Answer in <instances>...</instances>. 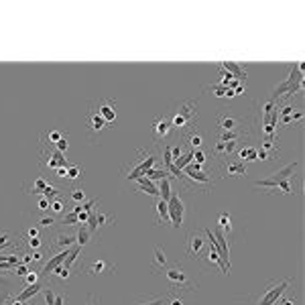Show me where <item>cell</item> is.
Listing matches in <instances>:
<instances>
[{
  "instance_id": "46",
  "label": "cell",
  "mask_w": 305,
  "mask_h": 305,
  "mask_svg": "<svg viewBox=\"0 0 305 305\" xmlns=\"http://www.w3.org/2000/svg\"><path fill=\"white\" fill-rule=\"evenodd\" d=\"M214 153H216V155H226V144L220 141L216 146H214Z\"/></svg>"
},
{
  "instance_id": "47",
  "label": "cell",
  "mask_w": 305,
  "mask_h": 305,
  "mask_svg": "<svg viewBox=\"0 0 305 305\" xmlns=\"http://www.w3.org/2000/svg\"><path fill=\"white\" fill-rule=\"evenodd\" d=\"M39 210H41V212H47V210H49V199H47V197H41V199H39Z\"/></svg>"
},
{
  "instance_id": "19",
  "label": "cell",
  "mask_w": 305,
  "mask_h": 305,
  "mask_svg": "<svg viewBox=\"0 0 305 305\" xmlns=\"http://www.w3.org/2000/svg\"><path fill=\"white\" fill-rule=\"evenodd\" d=\"M116 222V216H112V214H102V212H96L94 210V226H96V232L100 228H108Z\"/></svg>"
},
{
  "instance_id": "36",
  "label": "cell",
  "mask_w": 305,
  "mask_h": 305,
  "mask_svg": "<svg viewBox=\"0 0 305 305\" xmlns=\"http://www.w3.org/2000/svg\"><path fill=\"white\" fill-rule=\"evenodd\" d=\"M84 197H86V194H84V189H82V187H75V189H72L70 199H73V201H77V203H82V201H84Z\"/></svg>"
},
{
  "instance_id": "20",
  "label": "cell",
  "mask_w": 305,
  "mask_h": 305,
  "mask_svg": "<svg viewBox=\"0 0 305 305\" xmlns=\"http://www.w3.org/2000/svg\"><path fill=\"white\" fill-rule=\"evenodd\" d=\"M218 126L222 128V132H228V130H240L242 122L238 118H232V116H220L218 118Z\"/></svg>"
},
{
  "instance_id": "48",
  "label": "cell",
  "mask_w": 305,
  "mask_h": 305,
  "mask_svg": "<svg viewBox=\"0 0 305 305\" xmlns=\"http://www.w3.org/2000/svg\"><path fill=\"white\" fill-rule=\"evenodd\" d=\"M55 175L61 177V179H67V167H59V169H55Z\"/></svg>"
},
{
  "instance_id": "22",
  "label": "cell",
  "mask_w": 305,
  "mask_h": 305,
  "mask_svg": "<svg viewBox=\"0 0 305 305\" xmlns=\"http://www.w3.org/2000/svg\"><path fill=\"white\" fill-rule=\"evenodd\" d=\"M157 214H159V220H157V224H159V226H167V224H171V220H169L167 201L157 199Z\"/></svg>"
},
{
  "instance_id": "25",
  "label": "cell",
  "mask_w": 305,
  "mask_h": 305,
  "mask_svg": "<svg viewBox=\"0 0 305 305\" xmlns=\"http://www.w3.org/2000/svg\"><path fill=\"white\" fill-rule=\"evenodd\" d=\"M171 194H173V189H171V179H169V177H163V179H161V183H159V197H161L163 201H169Z\"/></svg>"
},
{
  "instance_id": "1",
  "label": "cell",
  "mask_w": 305,
  "mask_h": 305,
  "mask_svg": "<svg viewBox=\"0 0 305 305\" xmlns=\"http://www.w3.org/2000/svg\"><path fill=\"white\" fill-rule=\"evenodd\" d=\"M169 120H171L173 130L189 137V134L194 132V128H197V100L183 102V104L169 116Z\"/></svg>"
},
{
  "instance_id": "17",
  "label": "cell",
  "mask_w": 305,
  "mask_h": 305,
  "mask_svg": "<svg viewBox=\"0 0 305 305\" xmlns=\"http://www.w3.org/2000/svg\"><path fill=\"white\" fill-rule=\"evenodd\" d=\"M73 244H77L75 236H72V234H57V236H55V240H53V244H51V248L67 251V248H73Z\"/></svg>"
},
{
  "instance_id": "35",
  "label": "cell",
  "mask_w": 305,
  "mask_h": 305,
  "mask_svg": "<svg viewBox=\"0 0 305 305\" xmlns=\"http://www.w3.org/2000/svg\"><path fill=\"white\" fill-rule=\"evenodd\" d=\"M51 277H57V279H63V281H65V279H70V270H67V269L61 265V267H57V269H55L53 273L49 275V279H51Z\"/></svg>"
},
{
  "instance_id": "52",
  "label": "cell",
  "mask_w": 305,
  "mask_h": 305,
  "mask_svg": "<svg viewBox=\"0 0 305 305\" xmlns=\"http://www.w3.org/2000/svg\"><path fill=\"white\" fill-rule=\"evenodd\" d=\"M29 270H27V267L25 265H17V275H27Z\"/></svg>"
},
{
  "instance_id": "6",
  "label": "cell",
  "mask_w": 305,
  "mask_h": 305,
  "mask_svg": "<svg viewBox=\"0 0 305 305\" xmlns=\"http://www.w3.org/2000/svg\"><path fill=\"white\" fill-rule=\"evenodd\" d=\"M291 281H293V277H285V279H281V281H275V283H270V285L265 289V295L261 297L258 305H273L275 301H279V297L289 289Z\"/></svg>"
},
{
  "instance_id": "42",
  "label": "cell",
  "mask_w": 305,
  "mask_h": 305,
  "mask_svg": "<svg viewBox=\"0 0 305 305\" xmlns=\"http://www.w3.org/2000/svg\"><path fill=\"white\" fill-rule=\"evenodd\" d=\"M194 163H197V165L206 163V153H203V151H194Z\"/></svg>"
},
{
  "instance_id": "10",
  "label": "cell",
  "mask_w": 305,
  "mask_h": 305,
  "mask_svg": "<svg viewBox=\"0 0 305 305\" xmlns=\"http://www.w3.org/2000/svg\"><path fill=\"white\" fill-rule=\"evenodd\" d=\"M98 114L104 118L108 124H112L116 120V102L114 100H110V98H102V100H98L96 104L92 106Z\"/></svg>"
},
{
  "instance_id": "53",
  "label": "cell",
  "mask_w": 305,
  "mask_h": 305,
  "mask_svg": "<svg viewBox=\"0 0 305 305\" xmlns=\"http://www.w3.org/2000/svg\"><path fill=\"white\" fill-rule=\"evenodd\" d=\"M29 238H39V230L37 228H31L29 230Z\"/></svg>"
},
{
  "instance_id": "12",
  "label": "cell",
  "mask_w": 305,
  "mask_h": 305,
  "mask_svg": "<svg viewBox=\"0 0 305 305\" xmlns=\"http://www.w3.org/2000/svg\"><path fill=\"white\" fill-rule=\"evenodd\" d=\"M108 126H110V124H108L104 118H102L94 108H90V112H88V130L92 132V134H96V132L106 130Z\"/></svg>"
},
{
  "instance_id": "7",
  "label": "cell",
  "mask_w": 305,
  "mask_h": 305,
  "mask_svg": "<svg viewBox=\"0 0 305 305\" xmlns=\"http://www.w3.org/2000/svg\"><path fill=\"white\" fill-rule=\"evenodd\" d=\"M208 248V238H203L201 232H189L187 238H185V252L189 258H196L199 261L203 251Z\"/></svg>"
},
{
  "instance_id": "40",
  "label": "cell",
  "mask_w": 305,
  "mask_h": 305,
  "mask_svg": "<svg viewBox=\"0 0 305 305\" xmlns=\"http://www.w3.org/2000/svg\"><path fill=\"white\" fill-rule=\"evenodd\" d=\"M43 291H45V305H53V301H55V295H53L51 287H45Z\"/></svg>"
},
{
  "instance_id": "14",
  "label": "cell",
  "mask_w": 305,
  "mask_h": 305,
  "mask_svg": "<svg viewBox=\"0 0 305 305\" xmlns=\"http://www.w3.org/2000/svg\"><path fill=\"white\" fill-rule=\"evenodd\" d=\"M224 177H244L246 175V167L242 161H230L226 163V167L222 169Z\"/></svg>"
},
{
  "instance_id": "32",
  "label": "cell",
  "mask_w": 305,
  "mask_h": 305,
  "mask_svg": "<svg viewBox=\"0 0 305 305\" xmlns=\"http://www.w3.org/2000/svg\"><path fill=\"white\" fill-rule=\"evenodd\" d=\"M244 134V130H228V132H222L220 134V141L222 143H230V141H238Z\"/></svg>"
},
{
  "instance_id": "34",
  "label": "cell",
  "mask_w": 305,
  "mask_h": 305,
  "mask_svg": "<svg viewBox=\"0 0 305 305\" xmlns=\"http://www.w3.org/2000/svg\"><path fill=\"white\" fill-rule=\"evenodd\" d=\"M187 141H189V149H191V151H196L197 146L203 143V139H201V134H199V132H191L189 137H187Z\"/></svg>"
},
{
  "instance_id": "15",
  "label": "cell",
  "mask_w": 305,
  "mask_h": 305,
  "mask_svg": "<svg viewBox=\"0 0 305 305\" xmlns=\"http://www.w3.org/2000/svg\"><path fill=\"white\" fill-rule=\"evenodd\" d=\"M137 191H143V194L151 196V197H159V187L155 185V181H151V179H146L144 175L137 179Z\"/></svg>"
},
{
  "instance_id": "29",
  "label": "cell",
  "mask_w": 305,
  "mask_h": 305,
  "mask_svg": "<svg viewBox=\"0 0 305 305\" xmlns=\"http://www.w3.org/2000/svg\"><path fill=\"white\" fill-rule=\"evenodd\" d=\"M90 238H92V234L88 232V226H86V224H82L80 232H77V236H75V242H77V246H86V244L90 242Z\"/></svg>"
},
{
  "instance_id": "21",
  "label": "cell",
  "mask_w": 305,
  "mask_h": 305,
  "mask_svg": "<svg viewBox=\"0 0 305 305\" xmlns=\"http://www.w3.org/2000/svg\"><path fill=\"white\" fill-rule=\"evenodd\" d=\"M222 67L226 72H228L230 75H234L236 80H240V82H246V72H244V67L238 65V63H232V61H224Z\"/></svg>"
},
{
  "instance_id": "16",
  "label": "cell",
  "mask_w": 305,
  "mask_h": 305,
  "mask_svg": "<svg viewBox=\"0 0 305 305\" xmlns=\"http://www.w3.org/2000/svg\"><path fill=\"white\" fill-rule=\"evenodd\" d=\"M63 137H65V132H63V130H59V128H51V130H47V132L43 134L41 143H43V146H49V149H53V146L57 144Z\"/></svg>"
},
{
  "instance_id": "41",
  "label": "cell",
  "mask_w": 305,
  "mask_h": 305,
  "mask_svg": "<svg viewBox=\"0 0 305 305\" xmlns=\"http://www.w3.org/2000/svg\"><path fill=\"white\" fill-rule=\"evenodd\" d=\"M10 244H13V242H10V234H8V232L0 234V251H2L4 246H10Z\"/></svg>"
},
{
  "instance_id": "55",
  "label": "cell",
  "mask_w": 305,
  "mask_h": 305,
  "mask_svg": "<svg viewBox=\"0 0 305 305\" xmlns=\"http://www.w3.org/2000/svg\"><path fill=\"white\" fill-rule=\"evenodd\" d=\"M10 305H27V301H20V299H15L13 303H10Z\"/></svg>"
},
{
  "instance_id": "43",
  "label": "cell",
  "mask_w": 305,
  "mask_h": 305,
  "mask_svg": "<svg viewBox=\"0 0 305 305\" xmlns=\"http://www.w3.org/2000/svg\"><path fill=\"white\" fill-rule=\"evenodd\" d=\"M27 246L29 248H37V251H39V248L43 246V240L41 238H27Z\"/></svg>"
},
{
  "instance_id": "23",
  "label": "cell",
  "mask_w": 305,
  "mask_h": 305,
  "mask_svg": "<svg viewBox=\"0 0 305 305\" xmlns=\"http://www.w3.org/2000/svg\"><path fill=\"white\" fill-rule=\"evenodd\" d=\"M41 291H43V283L39 281V283H35V285H29L25 291H20L17 299H20V301H27V299H31V297H35L37 293H41Z\"/></svg>"
},
{
  "instance_id": "39",
  "label": "cell",
  "mask_w": 305,
  "mask_h": 305,
  "mask_svg": "<svg viewBox=\"0 0 305 305\" xmlns=\"http://www.w3.org/2000/svg\"><path fill=\"white\" fill-rule=\"evenodd\" d=\"M39 279H41V275L37 273V270H29V273H27V281H29V285L39 283Z\"/></svg>"
},
{
  "instance_id": "3",
  "label": "cell",
  "mask_w": 305,
  "mask_h": 305,
  "mask_svg": "<svg viewBox=\"0 0 305 305\" xmlns=\"http://www.w3.org/2000/svg\"><path fill=\"white\" fill-rule=\"evenodd\" d=\"M155 161H157V157H155L153 151L139 149V151H137V159H132V163H130L128 167L122 169L124 177H126V179H139V177H143V175L155 165Z\"/></svg>"
},
{
  "instance_id": "38",
  "label": "cell",
  "mask_w": 305,
  "mask_h": 305,
  "mask_svg": "<svg viewBox=\"0 0 305 305\" xmlns=\"http://www.w3.org/2000/svg\"><path fill=\"white\" fill-rule=\"evenodd\" d=\"M63 224H65V226H73V224H80V218H77V214L70 212V214H65V216H63Z\"/></svg>"
},
{
  "instance_id": "8",
  "label": "cell",
  "mask_w": 305,
  "mask_h": 305,
  "mask_svg": "<svg viewBox=\"0 0 305 305\" xmlns=\"http://www.w3.org/2000/svg\"><path fill=\"white\" fill-rule=\"evenodd\" d=\"M151 132H153V139L157 143H165L167 139L173 137V126H171V120H169V116H157L153 122H151Z\"/></svg>"
},
{
  "instance_id": "37",
  "label": "cell",
  "mask_w": 305,
  "mask_h": 305,
  "mask_svg": "<svg viewBox=\"0 0 305 305\" xmlns=\"http://www.w3.org/2000/svg\"><path fill=\"white\" fill-rule=\"evenodd\" d=\"M134 305H165V297H149V299L139 301V303H134Z\"/></svg>"
},
{
  "instance_id": "28",
  "label": "cell",
  "mask_w": 305,
  "mask_h": 305,
  "mask_svg": "<svg viewBox=\"0 0 305 305\" xmlns=\"http://www.w3.org/2000/svg\"><path fill=\"white\" fill-rule=\"evenodd\" d=\"M82 177H84V169L80 165H70V167H67V179H70V181H80Z\"/></svg>"
},
{
  "instance_id": "27",
  "label": "cell",
  "mask_w": 305,
  "mask_h": 305,
  "mask_svg": "<svg viewBox=\"0 0 305 305\" xmlns=\"http://www.w3.org/2000/svg\"><path fill=\"white\" fill-rule=\"evenodd\" d=\"M238 161H256V149L254 146H244L238 151Z\"/></svg>"
},
{
  "instance_id": "45",
  "label": "cell",
  "mask_w": 305,
  "mask_h": 305,
  "mask_svg": "<svg viewBox=\"0 0 305 305\" xmlns=\"http://www.w3.org/2000/svg\"><path fill=\"white\" fill-rule=\"evenodd\" d=\"M165 305H183V299L179 297V295H173L169 301H165Z\"/></svg>"
},
{
  "instance_id": "2",
  "label": "cell",
  "mask_w": 305,
  "mask_h": 305,
  "mask_svg": "<svg viewBox=\"0 0 305 305\" xmlns=\"http://www.w3.org/2000/svg\"><path fill=\"white\" fill-rule=\"evenodd\" d=\"M165 279L169 281L173 291H191V289H197V281L187 273V269L183 265H173L165 270Z\"/></svg>"
},
{
  "instance_id": "24",
  "label": "cell",
  "mask_w": 305,
  "mask_h": 305,
  "mask_svg": "<svg viewBox=\"0 0 305 305\" xmlns=\"http://www.w3.org/2000/svg\"><path fill=\"white\" fill-rule=\"evenodd\" d=\"M163 267H167V256L163 248L157 246L153 251V269H163Z\"/></svg>"
},
{
  "instance_id": "50",
  "label": "cell",
  "mask_w": 305,
  "mask_h": 305,
  "mask_svg": "<svg viewBox=\"0 0 305 305\" xmlns=\"http://www.w3.org/2000/svg\"><path fill=\"white\" fill-rule=\"evenodd\" d=\"M29 256H31V261H41L43 252H41V251H33V252H29Z\"/></svg>"
},
{
  "instance_id": "51",
  "label": "cell",
  "mask_w": 305,
  "mask_h": 305,
  "mask_svg": "<svg viewBox=\"0 0 305 305\" xmlns=\"http://www.w3.org/2000/svg\"><path fill=\"white\" fill-rule=\"evenodd\" d=\"M277 305H295V299H293V297H283L281 301H277Z\"/></svg>"
},
{
  "instance_id": "33",
  "label": "cell",
  "mask_w": 305,
  "mask_h": 305,
  "mask_svg": "<svg viewBox=\"0 0 305 305\" xmlns=\"http://www.w3.org/2000/svg\"><path fill=\"white\" fill-rule=\"evenodd\" d=\"M163 169H165V171H167V169L169 167H171L173 165V155H171V144H165L163 146Z\"/></svg>"
},
{
  "instance_id": "44",
  "label": "cell",
  "mask_w": 305,
  "mask_h": 305,
  "mask_svg": "<svg viewBox=\"0 0 305 305\" xmlns=\"http://www.w3.org/2000/svg\"><path fill=\"white\" fill-rule=\"evenodd\" d=\"M53 224H55L53 218H43V220H39V226H41V228H51Z\"/></svg>"
},
{
  "instance_id": "13",
  "label": "cell",
  "mask_w": 305,
  "mask_h": 305,
  "mask_svg": "<svg viewBox=\"0 0 305 305\" xmlns=\"http://www.w3.org/2000/svg\"><path fill=\"white\" fill-rule=\"evenodd\" d=\"M47 185L49 183H47V179H45L43 175H35L33 181H27L25 183V191H27V194H31V196H39V194H43Z\"/></svg>"
},
{
  "instance_id": "26",
  "label": "cell",
  "mask_w": 305,
  "mask_h": 305,
  "mask_svg": "<svg viewBox=\"0 0 305 305\" xmlns=\"http://www.w3.org/2000/svg\"><path fill=\"white\" fill-rule=\"evenodd\" d=\"M216 230H220L224 236H228L232 232V220H230L228 214H222V216L218 218V228Z\"/></svg>"
},
{
  "instance_id": "11",
  "label": "cell",
  "mask_w": 305,
  "mask_h": 305,
  "mask_svg": "<svg viewBox=\"0 0 305 305\" xmlns=\"http://www.w3.org/2000/svg\"><path fill=\"white\" fill-rule=\"evenodd\" d=\"M199 261H203L206 265H218L220 267V270H222V275H228V267L224 265V261H222V256H220V252L216 251V246H214V242L212 240H208V248L203 251V254H201V258Z\"/></svg>"
},
{
  "instance_id": "18",
  "label": "cell",
  "mask_w": 305,
  "mask_h": 305,
  "mask_svg": "<svg viewBox=\"0 0 305 305\" xmlns=\"http://www.w3.org/2000/svg\"><path fill=\"white\" fill-rule=\"evenodd\" d=\"M297 167H299V161L289 163L285 167L277 169V171H273V173L269 175V179H287V177H293V175H295V171H297Z\"/></svg>"
},
{
  "instance_id": "30",
  "label": "cell",
  "mask_w": 305,
  "mask_h": 305,
  "mask_svg": "<svg viewBox=\"0 0 305 305\" xmlns=\"http://www.w3.org/2000/svg\"><path fill=\"white\" fill-rule=\"evenodd\" d=\"M49 210L55 214V216H59V214H63V212H65V201H63V197L49 199Z\"/></svg>"
},
{
  "instance_id": "49",
  "label": "cell",
  "mask_w": 305,
  "mask_h": 305,
  "mask_svg": "<svg viewBox=\"0 0 305 305\" xmlns=\"http://www.w3.org/2000/svg\"><path fill=\"white\" fill-rule=\"evenodd\" d=\"M53 305H67V295H57L53 301Z\"/></svg>"
},
{
  "instance_id": "31",
  "label": "cell",
  "mask_w": 305,
  "mask_h": 305,
  "mask_svg": "<svg viewBox=\"0 0 305 305\" xmlns=\"http://www.w3.org/2000/svg\"><path fill=\"white\" fill-rule=\"evenodd\" d=\"M144 177H146V179H151V181H155V179H163V177H169V171H165L163 167H159V169L151 167L149 171L144 173Z\"/></svg>"
},
{
  "instance_id": "5",
  "label": "cell",
  "mask_w": 305,
  "mask_h": 305,
  "mask_svg": "<svg viewBox=\"0 0 305 305\" xmlns=\"http://www.w3.org/2000/svg\"><path fill=\"white\" fill-rule=\"evenodd\" d=\"M39 163L43 169H49V171H55V169H59V167H70V161L65 159V155L55 149H49V146H43L41 149Z\"/></svg>"
},
{
  "instance_id": "54",
  "label": "cell",
  "mask_w": 305,
  "mask_h": 305,
  "mask_svg": "<svg viewBox=\"0 0 305 305\" xmlns=\"http://www.w3.org/2000/svg\"><path fill=\"white\" fill-rule=\"evenodd\" d=\"M88 305H100V299H96V297L92 295V297L88 299Z\"/></svg>"
},
{
  "instance_id": "9",
  "label": "cell",
  "mask_w": 305,
  "mask_h": 305,
  "mask_svg": "<svg viewBox=\"0 0 305 305\" xmlns=\"http://www.w3.org/2000/svg\"><path fill=\"white\" fill-rule=\"evenodd\" d=\"M114 270H116V265L112 261H108V258H98V261H92V263H84L80 273H86L90 277H98V275H104V273L112 275Z\"/></svg>"
},
{
  "instance_id": "4",
  "label": "cell",
  "mask_w": 305,
  "mask_h": 305,
  "mask_svg": "<svg viewBox=\"0 0 305 305\" xmlns=\"http://www.w3.org/2000/svg\"><path fill=\"white\" fill-rule=\"evenodd\" d=\"M167 210H169L171 226L179 230L183 226V218H185V201H183L179 191H173L171 194V197H169V201H167Z\"/></svg>"
}]
</instances>
